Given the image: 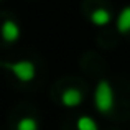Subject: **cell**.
Wrapping results in <instances>:
<instances>
[{
	"label": "cell",
	"mask_w": 130,
	"mask_h": 130,
	"mask_svg": "<svg viewBox=\"0 0 130 130\" xmlns=\"http://www.w3.org/2000/svg\"><path fill=\"white\" fill-rule=\"evenodd\" d=\"M94 105L101 114H109L112 112L115 105V94L110 83L107 79H101L95 86L94 91Z\"/></svg>",
	"instance_id": "6da1fadb"
},
{
	"label": "cell",
	"mask_w": 130,
	"mask_h": 130,
	"mask_svg": "<svg viewBox=\"0 0 130 130\" xmlns=\"http://www.w3.org/2000/svg\"><path fill=\"white\" fill-rule=\"evenodd\" d=\"M0 66L12 71V74L20 83H31L36 76V66L30 59H18V61H12V63H0Z\"/></svg>",
	"instance_id": "7a4b0ae2"
},
{
	"label": "cell",
	"mask_w": 130,
	"mask_h": 130,
	"mask_svg": "<svg viewBox=\"0 0 130 130\" xmlns=\"http://www.w3.org/2000/svg\"><path fill=\"white\" fill-rule=\"evenodd\" d=\"M83 101H84V95L77 87H68L61 94V104L68 109H74L77 105H81Z\"/></svg>",
	"instance_id": "3957f363"
},
{
	"label": "cell",
	"mask_w": 130,
	"mask_h": 130,
	"mask_svg": "<svg viewBox=\"0 0 130 130\" xmlns=\"http://www.w3.org/2000/svg\"><path fill=\"white\" fill-rule=\"evenodd\" d=\"M0 35H2L3 41L7 43H15L18 41L20 35H22V30H20L18 23L13 22V20H5L2 23V28H0Z\"/></svg>",
	"instance_id": "277c9868"
},
{
	"label": "cell",
	"mask_w": 130,
	"mask_h": 130,
	"mask_svg": "<svg viewBox=\"0 0 130 130\" xmlns=\"http://www.w3.org/2000/svg\"><path fill=\"white\" fill-rule=\"evenodd\" d=\"M89 20L94 26H107L110 23L112 17H110V12L105 8H95L94 12L89 15Z\"/></svg>",
	"instance_id": "5b68a950"
},
{
	"label": "cell",
	"mask_w": 130,
	"mask_h": 130,
	"mask_svg": "<svg viewBox=\"0 0 130 130\" xmlns=\"http://www.w3.org/2000/svg\"><path fill=\"white\" fill-rule=\"evenodd\" d=\"M115 26H117V31L120 33H130V5L120 10Z\"/></svg>",
	"instance_id": "8992f818"
},
{
	"label": "cell",
	"mask_w": 130,
	"mask_h": 130,
	"mask_svg": "<svg viewBox=\"0 0 130 130\" xmlns=\"http://www.w3.org/2000/svg\"><path fill=\"white\" fill-rule=\"evenodd\" d=\"M76 130H99L97 122L89 115H81L76 120Z\"/></svg>",
	"instance_id": "52a82bcc"
},
{
	"label": "cell",
	"mask_w": 130,
	"mask_h": 130,
	"mask_svg": "<svg viewBox=\"0 0 130 130\" xmlns=\"http://www.w3.org/2000/svg\"><path fill=\"white\" fill-rule=\"evenodd\" d=\"M17 130H40L38 120L33 117H22L17 122Z\"/></svg>",
	"instance_id": "ba28073f"
}]
</instances>
